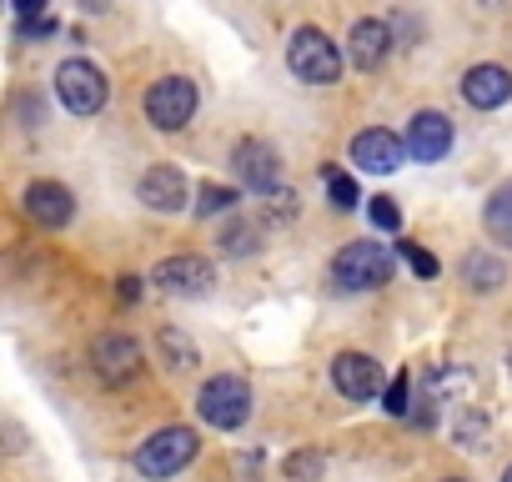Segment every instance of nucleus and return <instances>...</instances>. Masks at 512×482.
Segmentation results:
<instances>
[{
	"mask_svg": "<svg viewBox=\"0 0 512 482\" xmlns=\"http://www.w3.org/2000/svg\"><path fill=\"white\" fill-rule=\"evenodd\" d=\"M332 282L342 292H377L392 282V252L382 241H352V247L337 252L332 262Z\"/></svg>",
	"mask_w": 512,
	"mask_h": 482,
	"instance_id": "nucleus-1",
	"label": "nucleus"
},
{
	"mask_svg": "<svg viewBox=\"0 0 512 482\" xmlns=\"http://www.w3.org/2000/svg\"><path fill=\"white\" fill-rule=\"evenodd\" d=\"M287 66H292V76L307 81V86H332V81L342 76V51H337V41H332L327 31L302 26V31L292 36V46H287Z\"/></svg>",
	"mask_w": 512,
	"mask_h": 482,
	"instance_id": "nucleus-2",
	"label": "nucleus"
},
{
	"mask_svg": "<svg viewBox=\"0 0 512 482\" xmlns=\"http://www.w3.org/2000/svg\"><path fill=\"white\" fill-rule=\"evenodd\" d=\"M196 412H201V422H211V427H221V432H236V427L251 417V387H246L241 377L221 372V377H211V382L201 387Z\"/></svg>",
	"mask_w": 512,
	"mask_h": 482,
	"instance_id": "nucleus-3",
	"label": "nucleus"
},
{
	"mask_svg": "<svg viewBox=\"0 0 512 482\" xmlns=\"http://www.w3.org/2000/svg\"><path fill=\"white\" fill-rule=\"evenodd\" d=\"M191 457H196V432H191V427H161V432H151V437L141 442L136 467H141L146 477H176Z\"/></svg>",
	"mask_w": 512,
	"mask_h": 482,
	"instance_id": "nucleus-4",
	"label": "nucleus"
},
{
	"mask_svg": "<svg viewBox=\"0 0 512 482\" xmlns=\"http://www.w3.org/2000/svg\"><path fill=\"white\" fill-rule=\"evenodd\" d=\"M196 116V81L186 76H166L146 91V121L156 131H181Z\"/></svg>",
	"mask_w": 512,
	"mask_h": 482,
	"instance_id": "nucleus-5",
	"label": "nucleus"
},
{
	"mask_svg": "<svg viewBox=\"0 0 512 482\" xmlns=\"http://www.w3.org/2000/svg\"><path fill=\"white\" fill-rule=\"evenodd\" d=\"M56 96L71 116H96L106 106V76L91 61H66L56 71Z\"/></svg>",
	"mask_w": 512,
	"mask_h": 482,
	"instance_id": "nucleus-6",
	"label": "nucleus"
},
{
	"mask_svg": "<svg viewBox=\"0 0 512 482\" xmlns=\"http://www.w3.org/2000/svg\"><path fill=\"white\" fill-rule=\"evenodd\" d=\"M91 372H96L106 387L131 382V377L141 372V347H136V337H126V332L96 337V347H91Z\"/></svg>",
	"mask_w": 512,
	"mask_h": 482,
	"instance_id": "nucleus-7",
	"label": "nucleus"
},
{
	"mask_svg": "<svg viewBox=\"0 0 512 482\" xmlns=\"http://www.w3.org/2000/svg\"><path fill=\"white\" fill-rule=\"evenodd\" d=\"M231 166H236L241 186H251V191H277V181H282V156L267 141H256V136L251 141H236Z\"/></svg>",
	"mask_w": 512,
	"mask_h": 482,
	"instance_id": "nucleus-8",
	"label": "nucleus"
},
{
	"mask_svg": "<svg viewBox=\"0 0 512 482\" xmlns=\"http://www.w3.org/2000/svg\"><path fill=\"white\" fill-rule=\"evenodd\" d=\"M211 282H216V272H211V262H201V257H166V262L156 267V287H161L166 297H206Z\"/></svg>",
	"mask_w": 512,
	"mask_h": 482,
	"instance_id": "nucleus-9",
	"label": "nucleus"
},
{
	"mask_svg": "<svg viewBox=\"0 0 512 482\" xmlns=\"http://www.w3.org/2000/svg\"><path fill=\"white\" fill-rule=\"evenodd\" d=\"M332 382H337L342 397H352V402H372V397L382 392V367H377L367 352H342V357L332 362Z\"/></svg>",
	"mask_w": 512,
	"mask_h": 482,
	"instance_id": "nucleus-10",
	"label": "nucleus"
},
{
	"mask_svg": "<svg viewBox=\"0 0 512 482\" xmlns=\"http://www.w3.org/2000/svg\"><path fill=\"white\" fill-rule=\"evenodd\" d=\"M452 151V121L442 111H417L407 126V156L412 161H442Z\"/></svg>",
	"mask_w": 512,
	"mask_h": 482,
	"instance_id": "nucleus-11",
	"label": "nucleus"
},
{
	"mask_svg": "<svg viewBox=\"0 0 512 482\" xmlns=\"http://www.w3.org/2000/svg\"><path fill=\"white\" fill-rule=\"evenodd\" d=\"M462 96H467V106H477V111H497V106L512 101V76H507L502 66H472V71L462 76Z\"/></svg>",
	"mask_w": 512,
	"mask_h": 482,
	"instance_id": "nucleus-12",
	"label": "nucleus"
},
{
	"mask_svg": "<svg viewBox=\"0 0 512 482\" xmlns=\"http://www.w3.org/2000/svg\"><path fill=\"white\" fill-rule=\"evenodd\" d=\"M402 151H407V141H397L392 131H362V136L352 141V161H357L362 171H372V176L397 171V166H402Z\"/></svg>",
	"mask_w": 512,
	"mask_h": 482,
	"instance_id": "nucleus-13",
	"label": "nucleus"
},
{
	"mask_svg": "<svg viewBox=\"0 0 512 482\" xmlns=\"http://www.w3.org/2000/svg\"><path fill=\"white\" fill-rule=\"evenodd\" d=\"M141 201H146L151 211H181V206L191 201L186 176H181L176 166H151V171L141 176Z\"/></svg>",
	"mask_w": 512,
	"mask_h": 482,
	"instance_id": "nucleus-14",
	"label": "nucleus"
},
{
	"mask_svg": "<svg viewBox=\"0 0 512 482\" xmlns=\"http://www.w3.org/2000/svg\"><path fill=\"white\" fill-rule=\"evenodd\" d=\"M26 216L41 221V226H66L76 216V201H71V191L61 181H36L26 191Z\"/></svg>",
	"mask_w": 512,
	"mask_h": 482,
	"instance_id": "nucleus-15",
	"label": "nucleus"
},
{
	"mask_svg": "<svg viewBox=\"0 0 512 482\" xmlns=\"http://www.w3.org/2000/svg\"><path fill=\"white\" fill-rule=\"evenodd\" d=\"M352 66H362V71H377L387 56H392V31H387V21H357L352 26Z\"/></svg>",
	"mask_w": 512,
	"mask_h": 482,
	"instance_id": "nucleus-16",
	"label": "nucleus"
},
{
	"mask_svg": "<svg viewBox=\"0 0 512 482\" xmlns=\"http://www.w3.org/2000/svg\"><path fill=\"white\" fill-rule=\"evenodd\" d=\"M492 241H502V247H512V181H502L492 196H487V211H482Z\"/></svg>",
	"mask_w": 512,
	"mask_h": 482,
	"instance_id": "nucleus-17",
	"label": "nucleus"
},
{
	"mask_svg": "<svg viewBox=\"0 0 512 482\" xmlns=\"http://www.w3.org/2000/svg\"><path fill=\"white\" fill-rule=\"evenodd\" d=\"M462 277H467L472 292H497V287L507 282V267H502L492 252H472V257L462 262Z\"/></svg>",
	"mask_w": 512,
	"mask_h": 482,
	"instance_id": "nucleus-18",
	"label": "nucleus"
},
{
	"mask_svg": "<svg viewBox=\"0 0 512 482\" xmlns=\"http://www.w3.org/2000/svg\"><path fill=\"white\" fill-rule=\"evenodd\" d=\"M236 201H241V191H231V186H211V181H206V186L196 191V211H201V216H216V211H231Z\"/></svg>",
	"mask_w": 512,
	"mask_h": 482,
	"instance_id": "nucleus-19",
	"label": "nucleus"
},
{
	"mask_svg": "<svg viewBox=\"0 0 512 482\" xmlns=\"http://www.w3.org/2000/svg\"><path fill=\"white\" fill-rule=\"evenodd\" d=\"M327 191H332V206H337V211H352V206H357V181H352V176L327 171Z\"/></svg>",
	"mask_w": 512,
	"mask_h": 482,
	"instance_id": "nucleus-20",
	"label": "nucleus"
},
{
	"mask_svg": "<svg viewBox=\"0 0 512 482\" xmlns=\"http://www.w3.org/2000/svg\"><path fill=\"white\" fill-rule=\"evenodd\" d=\"M221 247H226L231 257H241V252H256V226H251V221H241V226H226Z\"/></svg>",
	"mask_w": 512,
	"mask_h": 482,
	"instance_id": "nucleus-21",
	"label": "nucleus"
},
{
	"mask_svg": "<svg viewBox=\"0 0 512 482\" xmlns=\"http://www.w3.org/2000/svg\"><path fill=\"white\" fill-rule=\"evenodd\" d=\"M287 477H292V482L322 477V452H297V457H287Z\"/></svg>",
	"mask_w": 512,
	"mask_h": 482,
	"instance_id": "nucleus-22",
	"label": "nucleus"
},
{
	"mask_svg": "<svg viewBox=\"0 0 512 482\" xmlns=\"http://www.w3.org/2000/svg\"><path fill=\"white\" fill-rule=\"evenodd\" d=\"M367 211H372V221H377L382 231H402V211H397V201H392V196H372V206H367Z\"/></svg>",
	"mask_w": 512,
	"mask_h": 482,
	"instance_id": "nucleus-23",
	"label": "nucleus"
},
{
	"mask_svg": "<svg viewBox=\"0 0 512 482\" xmlns=\"http://www.w3.org/2000/svg\"><path fill=\"white\" fill-rule=\"evenodd\" d=\"M482 437H487V417H477V412H472V417H462V422H457V442H462V447H487Z\"/></svg>",
	"mask_w": 512,
	"mask_h": 482,
	"instance_id": "nucleus-24",
	"label": "nucleus"
},
{
	"mask_svg": "<svg viewBox=\"0 0 512 482\" xmlns=\"http://www.w3.org/2000/svg\"><path fill=\"white\" fill-rule=\"evenodd\" d=\"M397 252L407 257V267H412L417 277H432V272H437V262H432V257H427L422 247H417V241H397Z\"/></svg>",
	"mask_w": 512,
	"mask_h": 482,
	"instance_id": "nucleus-25",
	"label": "nucleus"
},
{
	"mask_svg": "<svg viewBox=\"0 0 512 482\" xmlns=\"http://www.w3.org/2000/svg\"><path fill=\"white\" fill-rule=\"evenodd\" d=\"M161 347L171 352V367H191V362H196V352H191V342H181L176 332H161Z\"/></svg>",
	"mask_w": 512,
	"mask_h": 482,
	"instance_id": "nucleus-26",
	"label": "nucleus"
},
{
	"mask_svg": "<svg viewBox=\"0 0 512 482\" xmlns=\"http://www.w3.org/2000/svg\"><path fill=\"white\" fill-rule=\"evenodd\" d=\"M407 392H412V382H407V377H397V382L387 387V402H382V407H387L392 417H402V412L412 407V402H407Z\"/></svg>",
	"mask_w": 512,
	"mask_h": 482,
	"instance_id": "nucleus-27",
	"label": "nucleus"
},
{
	"mask_svg": "<svg viewBox=\"0 0 512 482\" xmlns=\"http://www.w3.org/2000/svg\"><path fill=\"white\" fill-rule=\"evenodd\" d=\"M56 31V21L51 16H36V21H16V36L21 41H41V36H51Z\"/></svg>",
	"mask_w": 512,
	"mask_h": 482,
	"instance_id": "nucleus-28",
	"label": "nucleus"
},
{
	"mask_svg": "<svg viewBox=\"0 0 512 482\" xmlns=\"http://www.w3.org/2000/svg\"><path fill=\"white\" fill-rule=\"evenodd\" d=\"M46 6H51V0H16V16L21 21H36V16H46Z\"/></svg>",
	"mask_w": 512,
	"mask_h": 482,
	"instance_id": "nucleus-29",
	"label": "nucleus"
},
{
	"mask_svg": "<svg viewBox=\"0 0 512 482\" xmlns=\"http://www.w3.org/2000/svg\"><path fill=\"white\" fill-rule=\"evenodd\" d=\"M116 292H121V302H136V292H141V287H136V277H121V287H116Z\"/></svg>",
	"mask_w": 512,
	"mask_h": 482,
	"instance_id": "nucleus-30",
	"label": "nucleus"
},
{
	"mask_svg": "<svg viewBox=\"0 0 512 482\" xmlns=\"http://www.w3.org/2000/svg\"><path fill=\"white\" fill-rule=\"evenodd\" d=\"M502 482H512V467H507V472H502Z\"/></svg>",
	"mask_w": 512,
	"mask_h": 482,
	"instance_id": "nucleus-31",
	"label": "nucleus"
},
{
	"mask_svg": "<svg viewBox=\"0 0 512 482\" xmlns=\"http://www.w3.org/2000/svg\"><path fill=\"white\" fill-rule=\"evenodd\" d=\"M442 482H467V477H442Z\"/></svg>",
	"mask_w": 512,
	"mask_h": 482,
	"instance_id": "nucleus-32",
	"label": "nucleus"
}]
</instances>
